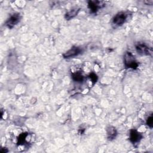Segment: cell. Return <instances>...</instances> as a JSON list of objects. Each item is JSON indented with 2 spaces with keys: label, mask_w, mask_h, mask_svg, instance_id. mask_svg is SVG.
Segmentation results:
<instances>
[{
  "label": "cell",
  "mask_w": 153,
  "mask_h": 153,
  "mask_svg": "<svg viewBox=\"0 0 153 153\" xmlns=\"http://www.w3.org/2000/svg\"><path fill=\"white\" fill-rule=\"evenodd\" d=\"M14 143L17 145L19 149L25 150L27 149L26 148L29 147V146L33 142L35 137L33 133L30 134L28 132H21L14 136L13 137Z\"/></svg>",
  "instance_id": "obj_1"
},
{
  "label": "cell",
  "mask_w": 153,
  "mask_h": 153,
  "mask_svg": "<svg viewBox=\"0 0 153 153\" xmlns=\"http://www.w3.org/2000/svg\"><path fill=\"white\" fill-rule=\"evenodd\" d=\"M124 63L126 68L136 69L138 67V63L134 56L130 51H127L124 55Z\"/></svg>",
  "instance_id": "obj_2"
},
{
  "label": "cell",
  "mask_w": 153,
  "mask_h": 153,
  "mask_svg": "<svg viewBox=\"0 0 153 153\" xmlns=\"http://www.w3.org/2000/svg\"><path fill=\"white\" fill-rule=\"evenodd\" d=\"M127 14L123 11L118 13L112 19V25L115 27L122 26L126 22L127 18Z\"/></svg>",
  "instance_id": "obj_3"
},
{
  "label": "cell",
  "mask_w": 153,
  "mask_h": 153,
  "mask_svg": "<svg viewBox=\"0 0 153 153\" xmlns=\"http://www.w3.org/2000/svg\"><path fill=\"white\" fill-rule=\"evenodd\" d=\"M135 47L137 53L141 56H150L152 54V48L145 43L138 42Z\"/></svg>",
  "instance_id": "obj_4"
},
{
  "label": "cell",
  "mask_w": 153,
  "mask_h": 153,
  "mask_svg": "<svg viewBox=\"0 0 153 153\" xmlns=\"http://www.w3.org/2000/svg\"><path fill=\"white\" fill-rule=\"evenodd\" d=\"M105 5L104 2L100 1H89L88 2V7L91 13H96L100 8Z\"/></svg>",
  "instance_id": "obj_5"
},
{
  "label": "cell",
  "mask_w": 153,
  "mask_h": 153,
  "mask_svg": "<svg viewBox=\"0 0 153 153\" xmlns=\"http://www.w3.org/2000/svg\"><path fill=\"white\" fill-rule=\"evenodd\" d=\"M21 20V16L19 13H15L11 15L10 18L6 21V26L10 28H13L16 26Z\"/></svg>",
  "instance_id": "obj_6"
},
{
  "label": "cell",
  "mask_w": 153,
  "mask_h": 153,
  "mask_svg": "<svg viewBox=\"0 0 153 153\" xmlns=\"http://www.w3.org/2000/svg\"><path fill=\"white\" fill-rule=\"evenodd\" d=\"M82 51V50L81 47L77 46H73L71 49H69L66 53H65L63 54V56L65 59L74 57L81 54Z\"/></svg>",
  "instance_id": "obj_7"
},
{
  "label": "cell",
  "mask_w": 153,
  "mask_h": 153,
  "mask_svg": "<svg viewBox=\"0 0 153 153\" xmlns=\"http://www.w3.org/2000/svg\"><path fill=\"white\" fill-rule=\"evenodd\" d=\"M142 135L140 133L135 129H131L130 131V140L133 144L138 143L142 138Z\"/></svg>",
  "instance_id": "obj_8"
},
{
  "label": "cell",
  "mask_w": 153,
  "mask_h": 153,
  "mask_svg": "<svg viewBox=\"0 0 153 153\" xmlns=\"http://www.w3.org/2000/svg\"><path fill=\"white\" fill-rule=\"evenodd\" d=\"M106 133H107V137L109 140H114L117 135V130L113 126H109L107 127Z\"/></svg>",
  "instance_id": "obj_9"
},
{
  "label": "cell",
  "mask_w": 153,
  "mask_h": 153,
  "mask_svg": "<svg viewBox=\"0 0 153 153\" xmlns=\"http://www.w3.org/2000/svg\"><path fill=\"white\" fill-rule=\"evenodd\" d=\"M79 10H80V8H75L71 9L69 11L67 12L65 14V18L66 19V20H71V19L74 18L78 14Z\"/></svg>",
  "instance_id": "obj_10"
},
{
  "label": "cell",
  "mask_w": 153,
  "mask_h": 153,
  "mask_svg": "<svg viewBox=\"0 0 153 153\" xmlns=\"http://www.w3.org/2000/svg\"><path fill=\"white\" fill-rule=\"evenodd\" d=\"M72 78L74 81L76 82H82L84 80V76L82 75L80 71H77L73 72L72 74Z\"/></svg>",
  "instance_id": "obj_11"
},
{
  "label": "cell",
  "mask_w": 153,
  "mask_h": 153,
  "mask_svg": "<svg viewBox=\"0 0 153 153\" xmlns=\"http://www.w3.org/2000/svg\"><path fill=\"white\" fill-rule=\"evenodd\" d=\"M146 124L148 126V127H149L151 128H152L153 126V117H152V114H151L149 116H148V117L146 119Z\"/></svg>",
  "instance_id": "obj_12"
},
{
  "label": "cell",
  "mask_w": 153,
  "mask_h": 153,
  "mask_svg": "<svg viewBox=\"0 0 153 153\" xmlns=\"http://www.w3.org/2000/svg\"><path fill=\"white\" fill-rule=\"evenodd\" d=\"M89 78H90L91 82H93V84H94L96 82L97 80V76L94 74V73H91L90 75H89Z\"/></svg>",
  "instance_id": "obj_13"
},
{
  "label": "cell",
  "mask_w": 153,
  "mask_h": 153,
  "mask_svg": "<svg viewBox=\"0 0 153 153\" xmlns=\"http://www.w3.org/2000/svg\"><path fill=\"white\" fill-rule=\"evenodd\" d=\"M144 3H145L146 5H152V4H153V1H152V0H151V1H144L143 2Z\"/></svg>",
  "instance_id": "obj_14"
},
{
  "label": "cell",
  "mask_w": 153,
  "mask_h": 153,
  "mask_svg": "<svg viewBox=\"0 0 153 153\" xmlns=\"http://www.w3.org/2000/svg\"><path fill=\"white\" fill-rule=\"evenodd\" d=\"M8 151V150L7 148H5V149H4V148H1V152H2V153H6Z\"/></svg>",
  "instance_id": "obj_15"
}]
</instances>
